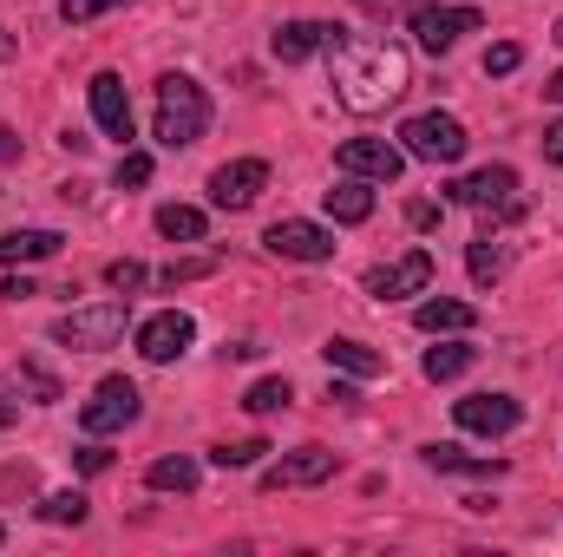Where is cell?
<instances>
[{
  "mask_svg": "<svg viewBox=\"0 0 563 557\" xmlns=\"http://www.w3.org/2000/svg\"><path fill=\"white\" fill-rule=\"evenodd\" d=\"M407 86H413L407 46H394V40H347V33L334 40V99H341L347 112L374 119V112H387Z\"/></svg>",
  "mask_w": 563,
  "mask_h": 557,
  "instance_id": "6da1fadb",
  "label": "cell"
},
{
  "mask_svg": "<svg viewBox=\"0 0 563 557\" xmlns=\"http://www.w3.org/2000/svg\"><path fill=\"white\" fill-rule=\"evenodd\" d=\"M203 132H210V99H203V86H197L190 73H164V79H157L151 139L170 144V151H184V144H197Z\"/></svg>",
  "mask_w": 563,
  "mask_h": 557,
  "instance_id": "7a4b0ae2",
  "label": "cell"
},
{
  "mask_svg": "<svg viewBox=\"0 0 563 557\" xmlns=\"http://www.w3.org/2000/svg\"><path fill=\"white\" fill-rule=\"evenodd\" d=\"M452 204H465V210H485L492 223H525V190H518V171L511 164H485V171H472V177H459L452 190H445Z\"/></svg>",
  "mask_w": 563,
  "mask_h": 557,
  "instance_id": "3957f363",
  "label": "cell"
},
{
  "mask_svg": "<svg viewBox=\"0 0 563 557\" xmlns=\"http://www.w3.org/2000/svg\"><path fill=\"white\" fill-rule=\"evenodd\" d=\"M125 321H132V302H92V308H73V315H59L53 321V341L59 348H73V354H106V348H119V335H125Z\"/></svg>",
  "mask_w": 563,
  "mask_h": 557,
  "instance_id": "277c9868",
  "label": "cell"
},
{
  "mask_svg": "<svg viewBox=\"0 0 563 557\" xmlns=\"http://www.w3.org/2000/svg\"><path fill=\"white\" fill-rule=\"evenodd\" d=\"M400 139H407V157H420V164H459L465 144H472L452 112H413V119L400 125Z\"/></svg>",
  "mask_w": 563,
  "mask_h": 557,
  "instance_id": "5b68a950",
  "label": "cell"
},
{
  "mask_svg": "<svg viewBox=\"0 0 563 557\" xmlns=\"http://www.w3.org/2000/svg\"><path fill=\"white\" fill-rule=\"evenodd\" d=\"M139 414H144L139 387H132L125 374H106V381L92 387V401L79 407V426H86V433L99 439V433H125V426H132V419H139Z\"/></svg>",
  "mask_w": 563,
  "mask_h": 557,
  "instance_id": "8992f818",
  "label": "cell"
},
{
  "mask_svg": "<svg viewBox=\"0 0 563 557\" xmlns=\"http://www.w3.org/2000/svg\"><path fill=\"white\" fill-rule=\"evenodd\" d=\"M485 20H478V7H439V0H420L413 7V40H420L426 53H452L465 33H478Z\"/></svg>",
  "mask_w": 563,
  "mask_h": 557,
  "instance_id": "52a82bcc",
  "label": "cell"
},
{
  "mask_svg": "<svg viewBox=\"0 0 563 557\" xmlns=\"http://www.w3.org/2000/svg\"><path fill=\"white\" fill-rule=\"evenodd\" d=\"M263 250L282 256V263H328V256H334V230H321V223H308V217H282V223H269Z\"/></svg>",
  "mask_w": 563,
  "mask_h": 557,
  "instance_id": "ba28073f",
  "label": "cell"
},
{
  "mask_svg": "<svg viewBox=\"0 0 563 557\" xmlns=\"http://www.w3.org/2000/svg\"><path fill=\"white\" fill-rule=\"evenodd\" d=\"M263 190H269V164L263 157H236V164L210 171V204L217 210H250Z\"/></svg>",
  "mask_w": 563,
  "mask_h": 557,
  "instance_id": "9c48e42d",
  "label": "cell"
},
{
  "mask_svg": "<svg viewBox=\"0 0 563 557\" xmlns=\"http://www.w3.org/2000/svg\"><path fill=\"white\" fill-rule=\"evenodd\" d=\"M334 164L347 171V177H374V184H394L400 171H407V151L387 139H347L334 151Z\"/></svg>",
  "mask_w": 563,
  "mask_h": 557,
  "instance_id": "30bf717a",
  "label": "cell"
},
{
  "mask_svg": "<svg viewBox=\"0 0 563 557\" xmlns=\"http://www.w3.org/2000/svg\"><path fill=\"white\" fill-rule=\"evenodd\" d=\"M426 288H432V250H407L400 263H387V270H367V295H380V302L426 295Z\"/></svg>",
  "mask_w": 563,
  "mask_h": 557,
  "instance_id": "8fae6325",
  "label": "cell"
},
{
  "mask_svg": "<svg viewBox=\"0 0 563 557\" xmlns=\"http://www.w3.org/2000/svg\"><path fill=\"white\" fill-rule=\"evenodd\" d=\"M190 341H197V321H190L184 308H164V315L139 321V354L144 361H177Z\"/></svg>",
  "mask_w": 563,
  "mask_h": 557,
  "instance_id": "7c38bea8",
  "label": "cell"
},
{
  "mask_svg": "<svg viewBox=\"0 0 563 557\" xmlns=\"http://www.w3.org/2000/svg\"><path fill=\"white\" fill-rule=\"evenodd\" d=\"M452 419L465 426V433H485V439H498V433H511L525 407L511 401V394H465V401H452Z\"/></svg>",
  "mask_w": 563,
  "mask_h": 557,
  "instance_id": "4fadbf2b",
  "label": "cell"
},
{
  "mask_svg": "<svg viewBox=\"0 0 563 557\" xmlns=\"http://www.w3.org/2000/svg\"><path fill=\"white\" fill-rule=\"evenodd\" d=\"M321 479H334V452L328 446H301V452H288V459H276L263 472V492H295V485H321Z\"/></svg>",
  "mask_w": 563,
  "mask_h": 557,
  "instance_id": "5bb4252c",
  "label": "cell"
},
{
  "mask_svg": "<svg viewBox=\"0 0 563 557\" xmlns=\"http://www.w3.org/2000/svg\"><path fill=\"white\" fill-rule=\"evenodd\" d=\"M86 92H92V119H99V132L119 139V144L132 139V99H125V79H119V73H92Z\"/></svg>",
  "mask_w": 563,
  "mask_h": 557,
  "instance_id": "9a60e30c",
  "label": "cell"
},
{
  "mask_svg": "<svg viewBox=\"0 0 563 557\" xmlns=\"http://www.w3.org/2000/svg\"><path fill=\"white\" fill-rule=\"evenodd\" d=\"M334 40H341V26H328V20H288V26H276V59L282 66H301L308 53H334Z\"/></svg>",
  "mask_w": 563,
  "mask_h": 557,
  "instance_id": "2e32d148",
  "label": "cell"
},
{
  "mask_svg": "<svg viewBox=\"0 0 563 557\" xmlns=\"http://www.w3.org/2000/svg\"><path fill=\"white\" fill-rule=\"evenodd\" d=\"M413 321H420L426 335H465V328H478V308L452 302V295H426L420 308H413Z\"/></svg>",
  "mask_w": 563,
  "mask_h": 557,
  "instance_id": "e0dca14e",
  "label": "cell"
},
{
  "mask_svg": "<svg viewBox=\"0 0 563 557\" xmlns=\"http://www.w3.org/2000/svg\"><path fill=\"white\" fill-rule=\"evenodd\" d=\"M426 466L432 472H452V479H498L505 472L498 452L485 459V452H465V446H426Z\"/></svg>",
  "mask_w": 563,
  "mask_h": 557,
  "instance_id": "ac0fdd59",
  "label": "cell"
},
{
  "mask_svg": "<svg viewBox=\"0 0 563 557\" xmlns=\"http://www.w3.org/2000/svg\"><path fill=\"white\" fill-rule=\"evenodd\" d=\"M59 230H7L0 237V263L7 270H20V263H46V256H59Z\"/></svg>",
  "mask_w": 563,
  "mask_h": 557,
  "instance_id": "d6986e66",
  "label": "cell"
},
{
  "mask_svg": "<svg viewBox=\"0 0 563 557\" xmlns=\"http://www.w3.org/2000/svg\"><path fill=\"white\" fill-rule=\"evenodd\" d=\"M321 354H328V368H341L347 381H380V374H387V361H380L367 341H328Z\"/></svg>",
  "mask_w": 563,
  "mask_h": 557,
  "instance_id": "ffe728a7",
  "label": "cell"
},
{
  "mask_svg": "<svg viewBox=\"0 0 563 557\" xmlns=\"http://www.w3.org/2000/svg\"><path fill=\"white\" fill-rule=\"evenodd\" d=\"M328 197V217L334 223H367L374 217V190L361 184V177H347V184H334V190H321Z\"/></svg>",
  "mask_w": 563,
  "mask_h": 557,
  "instance_id": "44dd1931",
  "label": "cell"
},
{
  "mask_svg": "<svg viewBox=\"0 0 563 557\" xmlns=\"http://www.w3.org/2000/svg\"><path fill=\"white\" fill-rule=\"evenodd\" d=\"M465 270H472V282H478V288H492V282H498L505 270H511V250H505V243H492V230H485V237L472 243Z\"/></svg>",
  "mask_w": 563,
  "mask_h": 557,
  "instance_id": "7402d4cb",
  "label": "cell"
},
{
  "mask_svg": "<svg viewBox=\"0 0 563 557\" xmlns=\"http://www.w3.org/2000/svg\"><path fill=\"white\" fill-rule=\"evenodd\" d=\"M203 210H190V204H164L157 210V237H170V243H203Z\"/></svg>",
  "mask_w": 563,
  "mask_h": 557,
  "instance_id": "603a6c76",
  "label": "cell"
},
{
  "mask_svg": "<svg viewBox=\"0 0 563 557\" xmlns=\"http://www.w3.org/2000/svg\"><path fill=\"white\" fill-rule=\"evenodd\" d=\"M144 485L151 492H197V459H151V472H144Z\"/></svg>",
  "mask_w": 563,
  "mask_h": 557,
  "instance_id": "cb8c5ba5",
  "label": "cell"
},
{
  "mask_svg": "<svg viewBox=\"0 0 563 557\" xmlns=\"http://www.w3.org/2000/svg\"><path fill=\"white\" fill-rule=\"evenodd\" d=\"M478 361V348H465V341H445V348H426V381H459L465 368Z\"/></svg>",
  "mask_w": 563,
  "mask_h": 557,
  "instance_id": "d4e9b609",
  "label": "cell"
},
{
  "mask_svg": "<svg viewBox=\"0 0 563 557\" xmlns=\"http://www.w3.org/2000/svg\"><path fill=\"white\" fill-rule=\"evenodd\" d=\"M13 394H26V401H40V407H46V401H59V381H53L40 361H26V354H20V361H13Z\"/></svg>",
  "mask_w": 563,
  "mask_h": 557,
  "instance_id": "484cf974",
  "label": "cell"
},
{
  "mask_svg": "<svg viewBox=\"0 0 563 557\" xmlns=\"http://www.w3.org/2000/svg\"><path fill=\"white\" fill-rule=\"evenodd\" d=\"M282 407H288V381H282V374H269V381H256V387L243 394V414H256V419L282 414Z\"/></svg>",
  "mask_w": 563,
  "mask_h": 557,
  "instance_id": "4316f807",
  "label": "cell"
},
{
  "mask_svg": "<svg viewBox=\"0 0 563 557\" xmlns=\"http://www.w3.org/2000/svg\"><path fill=\"white\" fill-rule=\"evenodd\" d=\"M269 452V439H230V446H217L210 452V466H223V472H243V466H256Z\"/></svg>",
  "mask_w": 563,
  "mask_h": 557,
  "instance_id": "83f0119b",
  "label": "cell"
},
{
  "mask_svg": "<svg viewBox=\"0 0 563 557\" xmlns=\"http://www.w3.org/2000/svg\"><path fill=\"white\" fill-rule=\"evenodd\" d=\"M40 518H46V525H86V492H53V499H40Z\"/></svg>",
  "mask_w": 563,
  "mask_h": 557,
  "instance_id": "f1b7e54d",
  "label": "cell"
},
{
  "mask_svg": "<svg viewBox=\"0 0 563 557\" xmlns=\"http://www.w3.org/2000/svg\"><path fill=\"white\" fill-rule=\"evenodd\" d=\"M197 276H217V256H184V263L157 270V282H164V288H184V282H197Z\"/></svg>",
  "mask_w": 563,
  "mask_h": 557,
  "instance_id": "f546056e",
  "label": "cell"
},
{
  "mask_svg": "<svg viewBox=\"0 0 563 557\" xmlns=\"http://www.w3.org/2000/svg\"><path fill=\"white\" fill-rule=\"evenodd\" d=\"M112 7H132V0H59V20H66V26H86V20H99V13H112Z\"/></svg>",
  "mask_w": 563,
  "mask_h": 557,
  "instance_id": "4dcf8cb0",
  "label": "cell"
},
{
  "mask_svg": "<svg viewBox=\"0 0 563 557\" xmlns=\"http://www.w3.org/2000/svg\"><path fill=\"white\" fill-rule=\"evenodd\" d=\"M112 177H119V190H139V184H151V157H144V151H125Z\"/></svg>",
  "mask_w": 563,
  "mask_h": 557,
  "instance_id": "1f68e13d",
  "label": "cell"
},
{
  "mask_svg": "<svg viewBox=\"0 0 563 557\" xmlns=\"http://www.w3.org/2000/svg\"><path fill=\"white\" fill-rule=\"evenodd\" d=\"M106 282H112L119 295H132V288H144V263H132V256H119V263L106 270Z\"/></svg>",
  "mask_w": 563,
  "mask_h": 557,
  "instance_id": "d6a6232c",
  "label": "cell"
},
{
  "mask_svg": "<svg viewBox=\"0 0 563 557\" xmlns=\"http://www.w3.org/2000/svg\"><path fill=\"white\" fill-rule=\"evenodd\" d=\"M518 59H525V53H518L511 40H498V46L485 53V73H492V79H505V73H518Z\"/></svg>",
  "mask_w": 563,
  "mask_h": 557,
  "instance_id": "836d02e7",
  "label": "cell"
},
{
  "mask_svg": "<svg viewBox=\"0 0 563 557\" xmlns=\"http://www.w3.org/2000/svg\"><path fill=\"white\" fill-rule=\"evenodd\" d=\"M407 223H413V230H432V223H439V204L413 197V204H407Z\"/></svg>",
  "mask_w": 563,
  "mask_h": 557,
  "instance_id": "e575fe53",
  "label": "cell"
},
{
  "mask_svg": "<svg viewBox=\"0 0 563 557\" xmlns=\"http://www.w3.org/2000/svg\"><path fill=\"white\" fill-rule=\"evenodd\" d=\"M73 459H79V472H106V466H112V452H106V446H79Z\"/></svg>",
  "mask_w": 563,
  "mask_h": 557,
  "instance_id": "d590c367",
  "label": "cell"
},
{
  "mask_svg": "<svg viewBox=\"0 0 563 557\" xmlns=\"http://www.w3.org/2000/svg\"><path fill=\"white\" fill-rule=\"evenodd\" d=\"M544 164H563V119L544 125Z\"/></svg>",
  "mask_w": 563,
  "mask_h": 557,
  "instance_id": "8d00e7d4",
  "label": "cell"
},
{
  "mask_svg": "<svg viewBox=\"0 0 563 557\" xmlns=\"http://www.w3.org/2000/svg\"><path fill=\"white\" fill-rule=\"evenodd\" d=\"M0 295H13V302H26V295H40V288H33L26 276H7V288H0Z\"/></svg>",
  "mask_w": 563,
  "mask_h": 557,
  "instance_id": "74e56055",
  "label": "cell"
},
{
  "mask_svg": "<svg viewBox=\"0 0 563 557\" xmlns=\"http://www.w3.org/2000/svg\"><path fill=\"white\" fill-rule=\"evenodd\" d=\"M544 99H551V106H563V73H551V79H544Z\"/></svg>",
  "mask_w": 563,
  "mask_h": 557,
  "instance_id": "f35d334b",
  "label": "cell"
},
{
  "mask_svg": "<svg viewBox=\"0 0 563 557\" xmlns=\"http://www.w3.org/2000/svg\"><path fill=\"white\" fill-rule=\"evenodd\" d=\"M13 419H20V414H13V407H7V401H0V426H13Z\"/></svg>",
  "mask_w": 563,
  "mask_h": 557,
  "instance_id": "ab89813d",
  "label": "cell"
},
{
  "mask_svg": "<svg viewBox=\"0 0 563 557\" xmlns=\"http://www.w3.org/2000/svg\"><path fill=\"white\" fill-rule=\"evenodd\" d=\"M558 46H563V20H558Z\"/></svg>",
  "mask_w": 563,
  "mask_h": 557,
  "instance_id": "60d3db41",
  "label": "cell"
},
{
  "mask_svg": "<svg viewBox=\"0 0 563 557\" xmlns=\"http://www.w3.org/2000/svg\"><path fill=\"white\" fill-rule=\"evenodd\" d=\"M0 545H7V525H0Z\"/></svg>",
  "mask_w": 563,
  "mask_h": 557,
  "instance_id": "b9f144b4",
  "label": "cell"
}]
</instances>
